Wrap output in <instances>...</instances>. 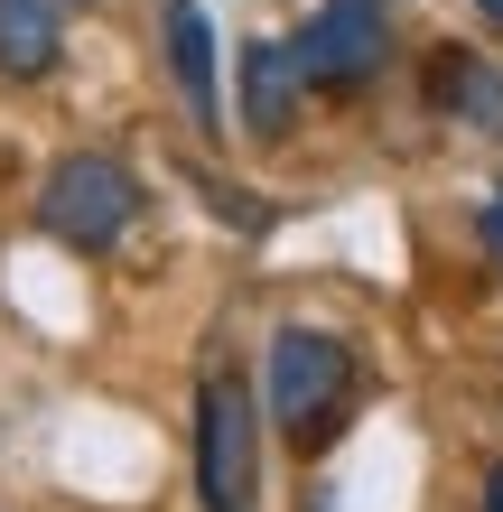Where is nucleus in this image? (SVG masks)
I'll return each instance as SVG.
<instances>
[{"mask_svg":"<svg viewBox=\"0 0 503 512\" xmlns=\"http://www.w3.org/2000/svg\"><path fill=\"white\" fill-rule=\"evenodd\" d=\"M38 224L66 252H112L140 224V177L122 159H103V149H66L47 168V187H38Z\"/></svg>","mask_w":503,"mask_h":512,"instance_id":"obj_1","label":"nucleus"},{"mask_svg":"<svg viewBox=\"0 0 503 512\" xmlns=\"http://www.w3.org/2000/svg\"><path fill=\"white\" fill-rule=\"evenodd\" d=\"M261 391H271L280 429L299 447H317L345 419V401H354V354L327 336V326H280V336H271V382H261Z\"/></svg>","mask_w":503,"mask_h":512,"instance_id":"obj_2","label":"nucleus"},{"mask_svg":"<svg viewBox=\"0 0 503 512\" xmlns=\"http://www.w3.org/2000/svg\"><path fill=\"white\" fill-rule=\"evenodd\" d=\"M289 56H299L308 84L345 94V84L382 75V56H392V10H382V0H317L308 28L289 38Z\"/></svg>","mask_w":503,"mask_h":512,"instance_id":"obj_3","label":"nucleus"},{"mask_svg":"<svg viewBox=\"0 0 503 512\" xmlns=\"http://www.w3.org/2000/svg\"><path fill=\"white\" fill-rule=\"evenodd\" d=\"M196 494L205 512H252V391L224 373L196 391Z\"/></svg>","mask_w":503,"mask_h":512,"instance_id":"obj_4","label":"nucleus"},{"mask_svg":"<svg viewBox=\"0 0 503 512\" xmlns=\"http://www.w3.org/2000/svg\"><path fill=\"white\" fill-rule=\"evenodd\" d=\"M299 56H289V38H252L243 47V131L252 140H289V122H299Z\"/></svg>","mask_w":503,"mask_h":512,"instance_id":"obj_5","label":"nucleus"},{"mask_svg":"<svg viewBox=\"0 0 503 512\" xmlns=\"http://www.w3.org/2000/svg\"><path fill=\"white\" fill-rule=\"evenodd\" d=\"M159 28H168V66H177V94H187V112H196L205 131H224V94H215V19H205L196 0H168Z\"/></svg>","mask_w":503,"mask_h":512,"instance_id":"obj_6","label":"nucleus"},{"mask_svg":"<svg viewBox=\"0 0 503 512\" xmlns=\"http://www.w3.org/2000/svg\"><path fill=\"white\" fill-rule=\"evenodd\" d=\"M429 103L448 112V122L485 131V140H503V66H485L476 47H448V56L429 66Z\"/></svg>","mask_w":503,"mask_h":512,"instance_id":"obj_7","label":"nucleus"},{"mask_svg":"<svg viewBox=\"0 0 503 512\" xmlns=\"http://www.w3.org/2000/svg\"><path fill=\"white\" fill-rule=\"evenodd\" d=\"M56 66V0H0V75H47Z\"/></svg>","mask_w":503,"mask_h":512,"instance_id":"obj_8","label":"nucleus"},{"mask_svg":"<svg viewBox=\"0 0 503 512\" xmlns=\"http://www.w3.org/2000/svg\"><path fill=\"white\" fill-rule=\"evenodd\" d=\"M476 243H485V252H494V270H503V187L485 196V215H476Z\"/></svg>","mask_w":503,"mask_h":512,"instance_id":"obj_9","label":"nucleus"},{"mask_svg":"<svg viewBox=\"0 0 503 512\" xmlns=\"http://www.w3.org/2000/svg\"><path fill=\"white\" fill-rule=\"evenodd\" d=\"M485 512H503V466H494V475H485Z\"/></svg>","mask_w":503,"mask_h":512,"instance_id":"obj_10","label":"nucleus"},{"mask_svg":"<svg viewBox=\"0 0 503 512\" xmlns=\"http://www.w3.org/2000/svg\"><path fill=\"white\" fill-rule=\"evenodd\" d=\"M476 10H485V19H494V28H503V0H476Z\"/></svg>","mask_w":503,"mask_h":512,"instance_id":"obj_11","label":"nucleus"}]
</instances>
